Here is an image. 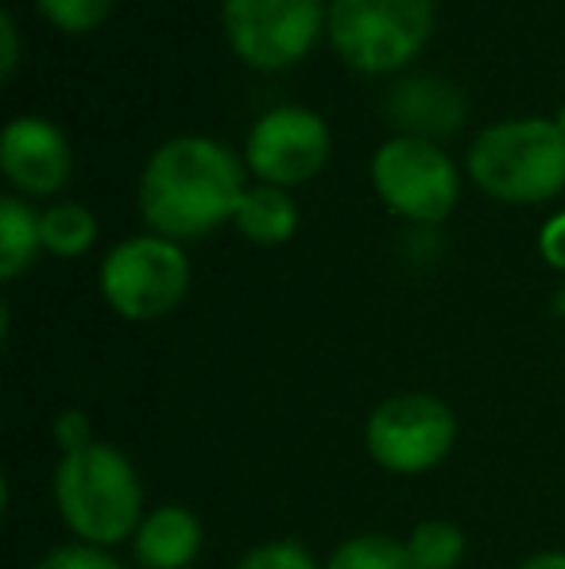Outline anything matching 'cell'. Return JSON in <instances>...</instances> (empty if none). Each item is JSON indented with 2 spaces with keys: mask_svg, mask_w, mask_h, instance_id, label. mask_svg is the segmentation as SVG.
<instances>
[{
  "mask_svg": "<svg viewBox=\"0 0 565 569\" xmlns=\"http://www.w3.org/2000/svg\"><path fill=\"white\" fill-rule=\"evenodd\" d=\"M244 156L213 136H171L148 156L140 171L137 202L148 232L167 240H202L221 226H233L241 206Z\"/></svg>",
  "mask_w": 565,
  "mask_h": 569,
  "instance_id": "obj_1",
  "label": "cell"
},
{
  "mask_svg": "<svg viewBox=\"0 0 565 569\" xmlns=\"http://www.w3.org/2000/svg\"><path fill=\"white\" fill-rule=\"evenodd\" d=\"M54 508L62 523L90 547H117L132 539L143 519V485L132 461L109 442L67 450L51 477Z\"/></svg>",
  "mask_w": 565,
  "mask_h": 569,
  "instance_id": "obj_2",
  "label": "cell"
},
{
  "mask_svg": "<svg viewBox=\"0 0 565 569\" xmlns=\"http://www.w3.org/2000/svg\"><path fill=\"white\" fill-rule=\"evenodd\" d=\"M465 171L504 206H543L565 190V132L551 117L496 120L473 136Z\"/></svg>",
  "mask_w": 565,
  "mask_h": 569,
  "instance_id": "obj_3",
  "label": "cell"
},
{
  "mask_svg": "<svg viewBox=\"0 0 565 569\" xmlns=\"http://www.w3.org/2000/svg\"><path fill=\"white\" fill-rule=\"evenodd\" d=\"M434 23L437 0H330L325 39L349 70L387 78L426 51Z\"/></svg>",
  "mask_w": 565,
  "mask_h": 569,
  "instance_id": "obj_4",
  "label": "cell"
},
{
  "mask_svg": "<svg viewBox=\"0 0 565 569\" xmlns=\"http://www.w3.org/2000/svg\"><path fill=\"white\" fill-rule=\"evenodd\" d=\"M330 0H221V31L244 67L280 74L306 59L325 36Z\"/></svg>",
  "mask_w": 565,
  "mask_h": 569,
  "instance_id": "obj_5",
  "label": "cell"
},
{
  "mask_svg": "<svg viewBox=\"0 0 565 569\" xmlns=\"http://www.w3.org/2000/svg\"><path fill=\"white\" fill-rule=\"evenodd\" d=\"M190 291V260L179 240L140 232L109 248L101 260V295L124 322H155L182 307Z\"/></svg>",
  "mask_w": 565,
  "mask_h": 569,
  "instance_id": "obj_6",
  "label": "cell"
},
{
  "mask_svg": "<svg viewBox=\"0 0 565 569\" xmlns=\"http://www.w3.org/2000/svg\"><path fill=\"white\" fill-rule=\"evenodd\" d=\"M372 190L411 226H442L461 198V171L450 151L418 136H387L372 156Z\"/></svg>",
  "mask_w": 565,
  "mask_h": 569,
  "instance_id": "obj_7",
  "label": "cell"
},
{
  "mask_svg": "<svg viewBox=\"0 0 565 569\" xmlns=\"http://www.w3.org/2000/svg\"><path fill=\"white\" fill-rule=\"evenodd\" d=\"M457 442V419L434 396L403 391L392 396L364 422V446L372 461L395 477H418L442 465Z\"/></svg>",
  "mask_w": 565,
  "mask_h": 569,
  "instance_id": "obj_8",
  "label": "cell"
},
{
  "mask_svg": "<svg viewBox=\"0 0 565 569\" xmlns=\"http://www.w3.org/2000/svg\"><path fill=\"white\" fill-rule=\"evenodd\" d=\"M330 148L333 136L322 113L306 106H272L252 120L244 136V167L256 182L294 190L322 174Z\"/></svg>",
  "mask_w": 565,
  "mask_h": 569,
  "instance_id": "obj_9",
  "label": "cell"
},
{
  "mask_svg": "<svg viewBox=\"0 0 565 569\" xmlns=\"http://www.w3.org/2000/svg\"><path fill=\"white\" fill-rule=\"evenodd\" d=\"M74 151L54 120L12 117L0 132V174L20 198H54L70 182Z\"/></svg>",
  "mask_w": 565,
  "mask_h": 569,
  "instance_id": "obj_10",
  "label": "cell"
},
{
  "mask_svg": "<svg viewBox=\"0 0 565 569\" xmlns=\"http://www.w3.org/2000/svg\"><path fill=\"white\" fill-rule=\"evenodd\" d=\"M387 120L395 136H418V140L442 143L465 124L468 101L450 78L442 74H407L387 90Z\"/></svg>",
  "mask_w": 565,
  "mask_h": 569,
  "instance_id": "obj_11",
  "label": "cell"
},
{
  "mask_svg": "<svg viewBox=\"0 0 565 569\" xmlns=\"http://www.w3.org/2000/svg\"><path fill=\"white\" fill-rule=\"evenodd\" d=\"M132 555L143 569H190L202 555V523L182 503H159L140 519Z\"/></svg>",
  "mask_w": 565,
  "mask_h": 569,
  "instance_id": "obj_12",
  "label": "cell"
},
{
  "mask_svg": "<svg viewBox=\"0 0 565 569\" xmlns=\"http://www.w3.org/2000/svg\"><path fill=\"white\" fill-rule=\"evenodd\" d=\"M233 229L260 248H280L299 232V202L283 187L249 182L233 213Z\"/></svg>",
  "mask_w": 565,
  "mask_h": 569,
  "instance_id": "obj_13",
  "label": "cell"
},
{
  "mask_svg": "<svg viewBox=\"0 0 565 569\" xmlns=\"http://www.w3.org/2000/svg\"><path fill=\"white\" fill-rule=\"evenodd\" d=\"M43 252V232H39V213L31 210L28 198L4 194L0 198V279L12 283L36 263Z\"/></svg>",
  "mask_w": 565,
  "mask_h": 569,
  "instance_id": "obj_14",
  "label": "cell"
},
{
  "mask_svg": "<svg viewBox=\"0 0 565 569\" xmlns=\"http://www.w3.org/2000/svg\"><path fill=\"white\" fill-rule=\"evenodd\" d=\"M39 232H43V252L59 256V260H78L98 240V218L82 202L62 198V202L39 210Z\"/></svg>",
  "mask_w": 565,
  "mask_h": 569,
  "instance_id": "obj_15",
  "label": "cell"
},
{
  "mask_svg": "<svg viewBox=\"0 0 565 569\" xmlns=\"http://www.w3.org/2000/svg\"><path fill=\"white\" fill-rule=\"evenodd\" d=\"M465 547V531L450 519H423L407 535V555L415 569H457Z\"/></svg>",
  "mask_w": 565,
  "mask_h": 569,
  "instance_id": "obj_16",
  "label": "cell"
},
{
  "mask_svg": "<svg viewBox=\"0 0 565 569\" xmlns=\"http://www.w3.org/2000/svg\"><path fill=\"white\" fill-rule=\"evenodd\" d=\"M322 569H415L407 555V542L392 539V535H353L330 555Z\"/></svg>",
  "mask_w": 565,
  "mask_h": 569,
  "instance_id": "obj_17",
  "label": "cell"
},
{
  "mask_svg": "<svg viewBox=\"0 0 565 569\" xmlns=\"http://www.w3.org/2000/svg\"><path fill=\"white\" fill-rule=\"evenodd\" d=\"M39 16L62 36H90L113 12V0H36Z\"/></svg>",
  "mask_w": 565,
  "mask_h": 569,
  "instance_id": "obj_18",
  "label": "cell"
},
{
  "mask_svg": "<svg viewBox=\"0 0 565 569\" xmlns=\"http://www.w3.org/2000/svg\"><path fill=\"white\" fill-rule=\"evenodd\" d=\"M233 569H322V566L314 562V555H310L302 542L275 539V542H260V547H252Z\"/></svg>",
  "mask_w": 565,
  "mask_h": 569,
  "instance_id": "obj_19",
  "label": "cell"
},
{
  "mask_svg": "<svg viewBox=\"0 0 565 569\" xmlns=\"http://www.w3.org/2000/svg\"><path fill=\"white\" fill-rule=\"evenodd\" d=\"M36 569H124V566L101 547H90V542H67V547L47 550Z\"/></svg>",
  "mask_w": 565,
  "mask_h": 569,
  "instance_id": "obj_20",
  "label": "cell"
},
{
  "mask_svg": "<svg viewBox=\"0 0 565 569\" xmlns=\"http://www.w3.org/2000/svg\"><path fill=\"white\" fill-rule=\"evenodd\" d=\"M20 70V23H16V16L0 12V78L4 82H12V74Z\"/></svg>",
  "mask_w": 565,
  "mask_h": 569,
  "instance_id": "obj_21",
  "label": "cell"
},
{
  "mask_svg": "<svg viewBox=\"0 0 565 569\" xmlns=\"http://www.w3.org/2000/svg\"><path fill=\"white\" fill-rule=\"evenodd\" d=\"M538 252H543V260L551 263L554 271L565 276V210L554 213L543 226V232H538Z\"/></svg>",
  "mask_w": 565,
  "mask_h": 569,
  "instance_id": "obj_22",
  "label": "cell"
},
{
  "mask_svg": "<svg viewBox=\"0 0 565 569\" xmlns=\"http://www.w3.org/2000/svg\"><path fill=\"white\" fill-rule=\"evenodd\" d=\"M54 435H59L62 453L78 450V446H85V442H93V430H90V422H85L82 411H67V415H62V419L54 422Z\"/></svg>",
  "mask_w": 565,
  "mask_h": 569,
  "instance_id": "obj_23",
  "label": "cell"
},
{
  "mask_svg": "<svg viewBox=\"0 0 565 569\" xmlns=\"http://www.w3.org/2000/svg\"><path fill=\"white\" fill-rule=\"evenodd\" d=\"M515 569H565V550H538V555L523 558Z\"/></svg>",
  "mask_w": 565,
  "mask_h": 569,
  "instance_id": "obj_24",
  "label": "cell"
},
{
  "mask_svg": "<svg viewBox=\"0 0 565 569\" xmlns=\"http://www.w3.org/2000/svg\"><path fill=\"white\" fill-rule=\"evenodd\" d=\"M554 120H558V128L565 132V101H562V109H558V117H554Z\"/></svg>",
  "mask_w": 565,
  "mask_h": 569,
  "instance_id": "obj_25",
  "label": "cell"
}]
</instances>
